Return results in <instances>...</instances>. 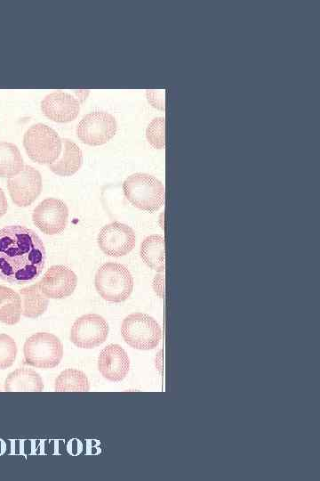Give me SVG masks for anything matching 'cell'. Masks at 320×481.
<instances>
[{"label":"cell","mask_w":320,"mask_h":481,"mask_svg":"<svg viewBox=\"0 0 320 481\" xmlns=\"http://www.w3.org/2000/svg\"><path fill=\"white\" fill-rule=\"evenodd\" d=\"M46 262L43 240L31 229L8 225L0 229V278L12 284L36 280Z\"/></svg>","instance_id":"cell-1"},{"label":"cell","mask_w":320,"mask_h":481,"mask_svg":"<svg viewBox=\"0 0 320 481\" xmlns=\"http://www.w3.org/2000/svg\"><path fill=\"white\" fill-rule=\"evenodd\" d=\"M123 191L132 206L146 212H156L164 202V185L147 173L129 175L123 183Z\"/></svg>","instance_id":"cell-2"},{"label":"cell","mask_w":320,"mask_h":481,"mask_svg":"<svg viewBox=\"0 0 320 481\" xmlns=\"http://www.w3.org/2000/svg\"><path fill=\"white\" fill-rule=\"evenodd\" d=\"M94 285L98 294L106 301H125L133 289V278L123 265L114 262L103 264L97 270Z\"/></svg>","instance_id":"cell-3"},{"label":"cell","mask_w":320,"mask_h":481,"mask_svg":"<svg viewBox=\"0 0 320 481\" xmlns=\"http://www.w3.org/2000/svg\"><path fill=\"white\" fill-rule=\"evenodd\" d=\"M23 146L33 161L50 165L60 155L62 141L51 126L36 123L30 126L25 132Z\"/></svg>","instance_id":"cell-4"},{"label":"cell","mask_w":320,"mask_h":481,"mask_svg":"<svg viewBox=\"0 0 320 481\" xmlns=\"http://www.w3.org/2000/svg\"><path fill=\"white\" fill-rule=\"evenodd\" d=\"M121 335L131 347L138 350H151L160 343L162 330L152 316L143 313H134L123 320Z\"/></svg>","instance_id":"cell-5"},{"label":"cell","mask_w":320,"mask_h":481,"mask_svg":"<svg viewBox=\"0 0 320 481\" xmlns=\"http://www.w3.org/2000/svg\"><path fill=\"white\" fill-rule=\"evenodd\" d=\"M23 355L27 364L39 369H52L63 357V345L52 333L37 332L25 341Z\"/></svg>","instance_id":"cell-6"},{"label":"cell","mask_w":320,"mask_h":481,"mask_svg":"<svg viewBox=\"0 0 320 481\" xmlns=\"http://www.w3.org/2000/svg\"><path fill=\"white\" fill-rule=\"evenodd\" d=\"M116 121L113 115L103 110H94L84 115L76 126L77 137L92 146L108 143L116 132Z\"/></svg>","instance_id":"cell-7"},{"label":"cell","mask_w":320,"mask_h":481,"mask_svg":"<svg viewBox=\"0 0 320 481\" xmlns=\"http://www.w3.org/2000/svg\"><path fill=\"white\" fill-rule=\"evenodd\" d=\"M108 331V323L104 317L97 314H87L75 321L69 338L79 348L92 349L106 341Z\"/></svg>","instance_id":"cell-8"},{"label":"cell","mask_w":320,"mask_h":481,"mask_svg":"<svg viewBox=\"0 0 320 481\" xmlns=\"http://www.w3.org/2000/svg\"><path fill=\"white\" fill-rule=\"evenodd\" d=\"M32 220L43 233L60 234L68 224V208L60 199L46 198L34 208Z\"/></svg>","instance_id":"cell-9"},{"label":"cell","mask_w":320,"mask_h":481,"mask_svg":"<svg viewBox=\"0 0 320 481\" xmlns=\"http://www.w3.org/2000/svg\"><path fill=\"white\" fill-rule=\"evenodd\" d=\"M97 242L99 248L107 256L120 257L133 249L136 236L130 226L116 221L104 225L100 229Z\"/></svg>","instance_id":"cell-10"},{"label":"cell","mask_w":320,"mask_h":481,"mask_svg":"<svg viewBox=\"0 0 320 481\" xmlns=\"http://www.w3.org/2000/svg\"><path fill=\"white\" fill-rule=\"evenodd\" d=\"M7 188L15 205L21 208L30 206L41 193V174L35 167L24 165L19 174L8 178Z\"/></svg>","instance_id":"cell-11"},{"label":"cell","mask_w":320,"mask_h":481,"mask_svg":"<svg viewBox=\"0 0 320 481\" xmlns=\"http://www.w3.org/2000/svg\"><path fill=\"white\" fill-rule=\"evenodd\" d=\"M77 284L76 273L68 267L57 265L51 266L38 281L39 288L45 297L63 299L70 296Z\"/></svg>","instance_id":"cell-12"},{"label":"cell","mask_w":320,"mask_h":481,"mask_svg":"<svg viewBox=\"0 0 320 481\" xmlns=\"http://www.w3.org/2000/svg\"><path fill=\"white\" fill-rule=\"evenodd\" d=\"M41 110L51 120L66 123L74 120L77 117L80 103L74 95L57 91L44 97L41 102Z\"/></svg>","instance_id":"cell-13"},{"label":"cell","mask_w":320,"mask_h":481,"mask_svg":"<svg viewBox=\"0 0 320 481\" xmlns=\"http://www.w3.org/2000/svg\"><path fill=\"white\" fill-rule=\"evenodd\" d=\"M98 370L108 380L121 381L130 370L129 356L120 345L109 344L100 353Z\"/></svg>","instance_id":"cell-14"},{"label":"cell","mask_w":320,"mask_h":481,"mask_svg":"<svg viewBox=\"0 0 320 481\" xmlns=\"http://www.w3.org/2000/svg\"><path fill=\"white\" fill-rule=\"evenodd\" d=\"M61 157L48 165L50 170L60 176H71L76 174L83 163L80 147L70 139L64 138Z\"/></svg>","instance_id":"cell-15"},{"label":"cell","mask_w":320,"mask_h":481,"mask_svg":"<svg viewBox=\"0 0 320 481\" xmlns=\"http://www.w3.org/2000/svg\"><path fill=\"white\" fill-rule=\"evenodd\" d=\"M4 388L6 392H41L44 389V383L36 371L29 368H18L7 376Z\"/></svg>","instance_id":"cell-16"},{"label":"cell","mask_w":320,"mask_h":481,"mask_svg":"<svg viewBox=\"0 0 320 481\" xmlns=\"http://www.w3.org/2000/svg\"><path fill=\"white\" fill-rule=\"evenodd\" d=\"M140 255L148 267L159 273L164 272V239L162 235L146 237L140 244Z\"/></svg>","instance_id":"cell-17"},{"label":"cell","mask_w":320,"mask_h":481,"mask_svg":"<svg viewBox=\"0 0 320 481\" xmlns=\"http://www.w3.org/2000/svg\"><path fill=\"white\" fill-rule=\"evenodd\" d=\"M21 299V314L28 318H37L47 309L49 299L41 291L38 282L22 288L19 292Z\"/></svg>","instance_id":"cell-18"},{"label":"cell","mask_w":320,"mask_h":481,"mask_svg":"<svg viewBox=\"0 0 320 481\" xmlns=\"http://www.w3.org/2000/svg\"><path fill=\"white\" fill-rule=\"evenodd\" d=\"M21 312L20 294L7 286L0 285V322L14 325L19 322Z\"/></svg>","instance_id":"cell-19"},{"label":"cell","mask_w":320,"mask_h":481,"mask_svg":"<svg viewBox=\"0 0 320 481\" xmlns=\"http://www.w3.org/2000/svg\"><path fill=\"white\" fill-rule=\"evenodd\" d=\"M24 167L21 153L12 143L0 142V176L12 177L19 174Z\"/></svg>","instance_id":"cell-20"},{"label":"cell","mask_w":320,"mask_h":481,"mask_svg":"<svg viewBox=\"0 0 320 481\" xmlns=\"http://www.w3.org/2000/svg\"><path fill=\"white\" fill-rule=\"evenodd\" d=\"M57 392H87L90 382L84 372L77 369H66L55 379Z\"/></svg>","instance_id":"cell-21"},{"label":"cell","mask_w":320,"mask_h":481,"mask_svg":"<svg viewBox=\"0 0 320 481\" xmlns=\"http://www.w3.org/2000/svg\"><path fill=\"white\" fill-rule=\"evenodd\" d=\"M17 352L14 339L5 333H0V370L7 369L13 364Z\"/></svg>","instance_id":"cell-22"},{"label":"cell","mask_w":320,"mask_h":481,"mask_svg":"<svg viewBox=\"0 0 320 481\" xmlns=\"http://www.w3.org/2000/svg\"><path fill=\"white\" fill-rule=\"evenodd\" d=\"M164 125V118L158 117L154 118L147 127V139L148 143L156 149H163L165 146Z\"/></svg>","instance_id":"cell-23"},{"label":"cell","mask_w":320,"mask_h":481,"mask_svg":"<svg viewBox=\"0 0 320 481\" xmlns=\"http://www.w3.org/2000/svg\"><path fill=\"white\" fill-rule=\"evenodd\" d=\"M162 90L156 92V90H148L147 95L148 102L156 108L164 110V97L158 98L161 94Z\"/></svg>","instance_id":"cell-24"},{"label":"cell","mask_w":320,"mask_h":481,"mask_svg":"<svg viewBox=\"0 0 320 481\" xmlns=\"http://www.w3.org/2000/svg\"><path fill=\"white\" fill-rule=\"evenodd\" d=\"M153 289L155 292L160 297H164V277L163 274H157L153 280Z\"/></svg>","instance_id":"cell-25"},{"label":"cell","mask_w":320,"mask_h":481,"mask_svg":"<svg viewBox=\"0 0 320 481\" xmlns=\"http://www.w3.org/2000/svg\"><path fill=\"white\" fill-rule=\"evenodd\" d=\"M8 209V203L3 189L0 187V217L4 216Z\"/></svg>","instance_id":"cell-26"}]
</instances>
